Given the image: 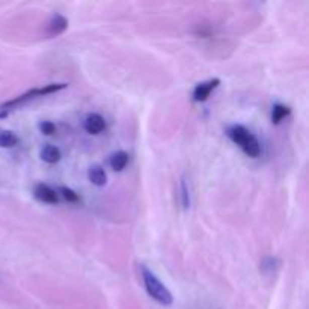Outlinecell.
Returning a JSON list of instances; mask_svg holds the SVG:
<instances>
[{"label":"cell","instance_id":"3957f363","mask_svg":"<svg viewBox=\"0 0 309 309\" xmlns=\"http://www.w3.org/2000/svg\"><path fill=\"white\" fill-rule=\"evenodd\" d=\"M140 272H142V281H143V285H145L146 293H148L156 302H159L160 305H165V306L172 305L174 297H172L171 291L159 281V278H157L149 269H146L143 264L140 266Z\"/></svg>","mask_w":309,"mask_h":309},{"label":"cell","instance_id":"4fadbf2b","mask_svg":"<svg viewBox=\"0 0 309 309\" xmlns=\"http://www.w3.org/2000/svg\"><path fill=\"white\" fill-rule=\"evenodd\" d=\"M180 192H181V207H183L184 210H187V208L190 207V195H189V187H187V183H186L184 178L181 180Z\"/></svg>","mask_w":309,"mask_h":309},{"label":"cell","instance_id":"52a82bcc","mask_svg":"<svg viewBox=\"0 0 309 309\" xmlns=\"http://www.w3.org/2000/svg\"><path fill=\"white\" fill-rule=\"evenodd\" d=\"M88 177H89V181L97 187H103L107 183V174L100 165L91 166L89 171H88Z\"/></svg>","mask_w":309,"mask_h":309},{"label":"cell","instance_id":"7a4b0ae2","mask_svg":"<svg viewBox=\"0 0 309 309\" xmlns=\"http://www.w3.org/2000/svg\"><path fill=\"white\" fill-rule=\"evenodd\" d=\"M68 85L66 83H51V85H47L44 88H35V89H30L27 92H24L23 95H18L15 97L14 100H9L6 103H3L0 106V118H5L8 116L12 110L18 109V106L24 104L26 101L32 100V98H36V97H44V95H50L53 92H57V91H62L65 89Z\"/></svg>","mask_w":309,"mask_h":309},{"label":"cell","instance_id":"9a60e30c","mask_svg":"<svg viewBox=\"0 0 309 309\" xmlns=\"http://www.w3.org/2000/svg\"><path fill=\"white\" fill-rule=\"evenodd\" d=\"M60 195L63 196V199H66L68 202H79L80 201V198H79V195L72 190V189H69V187H60Z\"/></svg>","mask_w":309,"mask_h":309},{"label":"cell","instance_id":"7c38bea8","mask_svg":"<svg viewBox=\"0 0 309 309\" xmlns=\"http://www.w3.org/2000/svg\"><path fill=\"white\" fill-rule=\"evenodd\" d=\"M18 143V137L15 133L9 130H0V146L2 148H14Z\"/></svg>","mask_w":309,"mask_h":309},{"label":"cell","instance_id":"30bf717a","mask_svg":"<svg viewBox=\"0 0 309 309\" xmlns=\"http://www.w3.org/2000/svg\"><path fill=\"white\" fill-rule=\"evenodd\" d=\"M128 163V154L125 151H116L110 156L109 159V165L113 171L116 172H121Z\"/></svg>","mask_w":309,"mask_h":309},{"label":"cell","instance_id":"277c9868","mask_svg":"<svg viewBox=\"0 0 309 309\" xmlns=\"http://www.w3.org/2000/svg\"><path fill=\"white\" fill-rule=\"evenodd\" d=\"M220 85V79H211L208 82H202L199 85H196L195 91H193V100L196 103H202L207 101L210 94Z\"/></svg>","mask_w":309,"mask_h":309},{"label":"cell","instance_id":"5bb4252c","mask_svg":"<svg viewBox=\"0 0 309 309\" xmlns=\"http://www.w3.org/2000/svg\"><path fill=\"white\" fill-rule=\"evenodd\" d=\"M278 267H279V260H278V258H273V257L266 258V260L263 261V264H261L263 272H270V273L275 272Z\"/></svg>","mask_w":309,"mask_h":309},{"label":"cell","instance_id":"2e32d148","mask_svg":"<svg viewBox=\"0 0 309 309\" xmlns=\"http://www.w3.org/2000/svg\"><path fill=\"white\" fill-rule=\"evenodd\" d=\"M38 127H39V131L45 136H51L56 131V125L51 121H42V122H39Z\"/></svg>","mask_w":309,"mask_h":309},{"label":"cell","instance_id":"ba28073f","mask_svg":"<svg viewBox=\"0 0 309 309\" xmlns=\"http://www.w3.org/2000/svg\"><path fill=\"white\" fill-rule=\"evenodd\" d=\"M66 27H68V20H66L63 15L56 14V15L51 17V20H50V23H48V33L53 35V36H56V35L63 33V32L66 30Z\"/></svg>","mask_w":309,"mask_h":309},{"label":"cell","instance_id":"8992f818","mask_svg":"<svg viewBox=\"0 0 309 309\" xmlns=\"http://www.w3.org/2000/svg\"><path fill=\"white\" fill-rule=\"evenodd\" d=\"M35 193V198L41 202H45V204H57L59 198H57V193L47 184H38L33 190Z\"/></svg>","mask_w":309,"mask_h":309},{"label":"cell","instance_id":"8fae6325","mask_svg":"<svg viewBox=\"0 0 309 309\" xmlns=\"http://www.w3.org/2000/svg\"><path fill=\"white\" fill-rule=\"evenodd\" d=\"M290 113H291V109H290L288 106L276 103V104H273V109H272V122H273L275 125H278V124H279L284 118H287Z\"/></svg>","mask_w":309,"mask_h":309},{"label":"cell","instance_id":"9c48e42d","mask_svg":"<svg viewBox=\"0 0 309 309\" xmlns=\"http://www.w3.org/2000/svg\"><path fill=\"white\" fill-rule=\"evenodd\" d=\"M39 157H41L45 163L53 165V163H57V162L60 160L62 154H60V149H59V148H56V146H53V145H44L42 149H41V152H39Z\"/></svg>","mask_w":309,"mask_h":309},{"label":"cell","instance_id":"6da1fadb","mask_svg":"<svg viewBox=\"0 0 309 309\" xmlns=\"http://www.w3.org/2000/svg\"><path fill=\"white\" fill-rule=\"evenodd\" d=\"M226 136L234 143H237L248 157H251V159L260 157V154H261V143L258 142V139L246 127L237 125V124L231 125L226 130Z\"/></svg>","mask_w":309,"mask_h":309},{"label":"cell","instance_id":"5b68a950","mask_svg":"<svg viewBox=\"0 0 309 309\" xmlns=\"http://www.w3.org/2000/svg\"><path fill=\"white\" fill-rule=\"evenodd\" d=\"M83 128L89 134H100L106 128V121L98 113H89L83 121Z\"/></svg>","mask_w":309,"mask_h":309}]
</instances>
